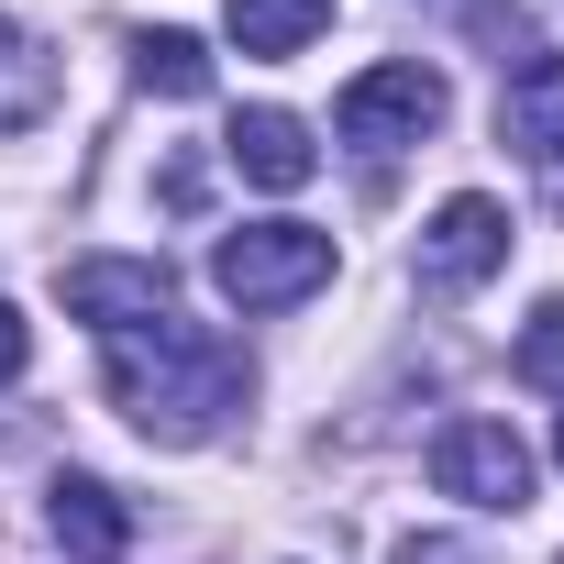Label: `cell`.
Here are the masks:
<instances>
[{
    "instance_id": "obj_1",
    "label": "cell",
    "mask_w": 564,
    "mask_h": 564,
    "mask_svg": "<svg viewBox=\"0 0 564 564\" xmlns=\"http://www.w3.org/2000/svg\"><path fill=\"white\" fill-rule=\"evenodd\" d=\"M111 399L144 443H210L243 410V355L199 322H144V333H111Z\"/></svg>"
},
{
    "instance_id": "obj_2",
    "label": "cell",
    "mask_w": 564,
    "mask_h": 564,
    "mask_svg": "<svg viewBox=\"0 0 564 564\" xmlns=\"http://www.w3.org/2000/svg\"><path fill=\"white\" fill-rule=\"evenodd\" d=\"M210 289L232 311H300L311 289H333V232L311 221H243L210 243Z\"/></svg>"
},
{
    "instance_id": "obj_3",
    "label": "cell",
    "mask_w": 564,
    "mask_h": 564,
    "mask_svg": "<svg viewBox=\"0 0 564 564\" xmlns=\"http://www.w3.org/2000/svg\"><path fill=\"white\" fill-rule=\"evenodd\" d=\"M432 122H443V67H421V56L366 67V78L333 100V133H344V144H366V155H399V144H421Z\"/></svg>"
},
{
    "instance_id": "obj_4",
    "label": "cell",
    "mask_w": 564,
    "mask_h": 564,
    "mask_svg": "<svg viewBox=\"0 0 564 564\" xmlns=\"http://www.w3.org/2000/svg\"><path fill=\"white\" fill-rule=\"evenodd\" d=\"M432 487L443 498H465V509H531V443L509 432V421H443V443H432Z\"/></svg>"
},
{
    "instance_id": "obj_5",
    "label": "cell",
    "mask_w": 564,
    "mask_h": 564,
    "mask_svg": "<svg viewBox=\"0 0 564 564\" xmlns=\"http://www.w3.org/2000/svg\"><path fill=\"white\" fill-rule=\"evenodd\" d=\"M509 265V210L498 199H443L432 221H421V289L432 300H465V289H487V276Z\"/></svg>"
},
{
    "instance_id": "obj_6",
    "label": "cell",
    "mask_w": 564,
    "mask_h": 564,
    "mask_svg": "<svg viewBox=\"0 0 564 564\" xmlns=\"http://www.w3.org/2000/svg\"><path fill=\"white\" fill-rule=\"evenodd\" d=\"M56 289H67L78 322H100V333H144V322H166L177 276H166V254H78Z\"/></svg>"
},
{
    "instance_id": "obj_7",
    "label": "cell",
    "mask_w": 564,
    "mask_h": 564,
    "mask_svg": "<svg viewBox=\"0 0 564 564\" xmlns=\"http://www.w3.org/2000/svg\"><path fill=\"white\" fill-rule=\"evenodd\" d=\"M45 531H56V553H67V564H122L133 509H122L100 476H56V487H45Z\"/></svg>"
},
{
    "instance_id": "obj_8",
    "label": "cell",
    "mask_w": 564,
    "mask_h": 564,
    "mask_svg": "<svg viewBox=\"0 0 564 564\" xmlns=\"http://www.w3.org/2000/svg\"><path fill=\"white\" fill-rule=\"evenodd\" d=\"M221 155H232L254 188H311V177H322V144H311V122H300V111H232Z\"/></svg>"
},
{
    "instance_id": "obj_9",
    "label": "cell",
    "mask_w": 564,
    "mask_h": 564,
    "mask_svg": "<svg viewBox=\"0 0 564 564\" xmlns=\"http://www.w3.org/2000/svg\"><path fill=\"white\" fill-rule=\"evenodd\" d=\"M498 133H509L531 166H553V177H564V56H542V67H520V78H509Z\"/></svg>"
},
{
    "instance_id": "obj_10",
    "label": "cell",
    "mask_w": 564,
    "mask_h": 564,
    "mask_svg": "<svg viewBox=\"0 0 564 564\" xmlns=\"http://www.w3.org/2000/svg\"><path fill=\"white\" fill-rule=\"evenodd\" d=\"M221 23L243 56H300L311 34H333V0H221Z\"/></svg>"
},
{
    "instance_id": "obj_11",
    "label": "cell",
    "mask_w": 564,
    "mask_h": 564,
    "mask_svg": "<svg viewBox=\"0 0 564 564\" xmlns=\"http://www.w3.org/2000/svg\"><path fill=\"white\" fill-rule=\"evenodd\" d=\"M56 111V56L0 12V133H23V122H45Z\"/></svg>"
},
{
    "instance_id": "obj_12",
    "label": "cell",
    "mask_w": 564,
    "mask_h": 564,
    "mask_svg": "<svg viewBox=\"0 0 564 564\" xmlns=\"http://www.w3.org/2000/svg\"><path fill=\"white\" fill-rule=\"evenodd\" d=\"M133 78L166 89V100H199V89H210V45L177 34V23H155V34H133Z\"/></svg>"
},
{
    "instance_id": "obj_13",
    "label": "cell",
    "mask_w": 564,
    "mask_h": 564,
    "mask_svg": "<svg viewBox=\"0 0 564 564\" xmlns=\"http://www.w3.org/2000/svg\"><path fill=\"white\" fill-rule=\"evenodd\" d=\"M520 377L564 399V300H542V311H531V333H520Z\"/></svg>"
},
{
    "instance_id": "obj_14",
    "label": "cell",
    "mask_w": 564,
    "mask_h": 564,
    "mask_svg": "<svg viewBox=\"0 0 564 564\" xmlns=\"http://www.w3.org/2000/svg\"><path fill=\"white\" fill-rule=\"evenodd\" d=\"M388 564H487V553H476V542H443V531H432V542H421V531H410V542H399V553H388Z\"/></svg>"
},
{
    "instance_id": "obj_15",
    "label": "cell",
    "mask_w": 564,
    "mask_h": 564,
    "mask_svg": "<svg viewBox=\"0 0 564 564\" xmlns=\"http://www.w3.org/2000/svg\"><path fill=\"white\" fill-rule=\"evenodd\" d=\"M23 366H34V333H23V311H12V300H0V388H12Z\"/></svg>"
},
{
    "instance_id": "obj_16",
    "label": "cell",
    "mask_w": 564,
    "mask_h": 564,
    "mask_svg": "<svg viewBox=\"0 0 564 564\" xmlns=\"http://www.w3.org/2000/svg\"><path fill=\"white\" fill-rule=\"evenodd\" d=\"M553 454H564V432H553Z\"/></svg>"
}]
</instances>
